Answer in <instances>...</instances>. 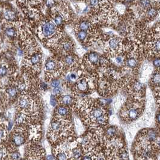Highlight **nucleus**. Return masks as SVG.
I'll return each mask as SVG.
<instances>
[{
  "instance_id": "1",
  "label": "nucleus",
  "mask_w": 160,
  "mask_h": 160,
  "mask_svg": "<svg viewBox=\"0 0 160 160\" xmlns=\"http://www.w3.org/2000/svg\"><path fill=\"white\" fill-rule=\"evenodd\" d=\"M72 132L71 123L61 118L53 120L49 128V136L54 141L62 137L63 138L69 136Z\"/></svg>"
},
{
  "instance_id": "2",
  "label": "nucleus",
  "mask_w": 160,
  "mask_h": 160,
  "mask_svg": "<svg viewBox=\"0 0 160 160\" xmlns=\"http://www.w3.org/2000/svg\"><path fill=\"white\" fill-rule=\"evenodd\" d=\"M143 110V104L141 101H129L122 108L120 118L126 123L132 122L140 118Z\"/></svg>"
},
{
  "instance_id": "3",
  "label": "nucleus",
  "mask_w": 160,
  "mask_h": 160,
  "mask_svg": "<svg viewBox=\"0 0 160 160\" xmlns=\"http://www.w3.org/2000/svg\"><path fill=\"white\" fill-rule=\"evenodd\" d=\"M57 28L56 24L53 22L46 21L40 26V34L43 38H52L57 36Z\"/></svg>"
},
{
  "instance_id": "4",
  "label": "nucleus",
  "mask_w": 160,
  "mask_h": 160,
  "mask_svg": "<svg viewBox=\"0 0 160 160\" xmlns=\"http://www.w3.org/2000/svg\"><path fill=\"white\" fill-rule=\"evenodd\" d=\"M61 64L60 62L55 60H49L45 66V72L48 73V75L53 76L56 77L60 73V70L61 69Z\"/></svg>"
},
{
  "instance_id": "5",
  "label": "nucleus",
  "mask_w": 160,
  "mask_h": 160,
  "mask_svg": "<svg viewBox=\"0 0 160 160\" xmlns=\"http://www.w3.org/2000/svg\"><path fill=\"white\" fill-rule=\"evenodd\" d=\"M121 47V40L119 38H111L108 40V51H109V52L113 55H118V52H119Z\"/></svg>"
},
{
  "instance_id": "6",
  "label": "nucleus",
  "mask_w": 160,
  "mask_h": 160,
  "mask_svg": "<svg viewBox=\"0 0 160 160\" xmlns=\"http://www.w3.org/2000/svg\"><path fill=\"white\" fill-rule=\"evenodd\" d=\"M27 62L30 67L39 69L42 63V54L39 52H35L28 57Z\"/></svg>"
},
{
  "instance_id": "7",
  "label": "nucleus",
  "mask_w": 160,
  "mask_h": 160,
  "mask_svg": "<svg viewBox=\"0 0 160 160\" xmlns=\"http://www.w3.org/2000/svg\"><path fill=\"white\" fill-rule=\"evenodd\" d=\"M12 139L14 143L16 146H20L23 144L25 140V132L24 130L21 128L16 129L13 132Z\"/></svg>"
},
{
  "instance_id": "8",
  "label": "nucleus",
  "mask_w": 160,
  "mask_h": 160,
  "mask_svg": "<svg viewBox=\"0 0 160 160\" xmlns=\"http://www.w3.org/2000/svg\"><path fill=\"white\" fill-rule=\"evenodd\" d=\"M100 60L101 57L99 55L95 52H90L86 56V62L91 66H94L99 64Z\"/></svg>"
},
{
  "instance_id": "9",
  "label": "nucleus",
  "mask_w": 160,
  "mask_h": 160,
  "mask_svg": "<svg viewBox=\"0 0 160 160\" xmlns=\"http://www.w3.org/2000/svg\"><path fill=\"white\" fill-rule=\"evenodd\" d=\"M148 48L151 54H159L160 53V38H157L148 43Z\"/></svg>"
},
{
  "instance_id": "10",
  "label": "nucleus",
  "mask_w": 160,
  "mask_h": 160,
  "mask_svg": "<svg viewBox=\"0 0 160 160\" xmlns=\"http://www.w3.org/2000/svg\"><path fill=\"white\" fill-rule=\"evenodd\" d=\"M75 88L80 92H85L88 91V84L86 78H81L78 80L75 84Z\"/></svg>"
},
{
  "instance_id": "11",
  "label": "nucleus",
  "mask_w": 160,
  "mask_h": 160,
  "mask_svg": "<svg viewBox=\"0 0 160 160\" xmlns=\"http://www.w3.org/2000/svg\"><path fill=\"white\" fill-rule=\"evenodd\" d=\"M138 64V61L137 58L135 57H129L127 58L124 59L123 64L125 67L130 68V69H134L136 68Z\"/></svg>"
},
{
  "instance_id": "12",
  "label": "nucleus",
  "mask_w": 160,
  "mask_h": 160,
  "mask_svg": "<svg viewBox=\"0 0 160 160\" xmlns=\"http://www.w3.org/2000/svg\"><path fill=\"white\" fill-rule=\"evenodd\" d=\"M92 24L86 20L80 21L77 25V31H84V32H90L92 29Z\"/></svg>"
},
{
  "instance_id": "13",
  "label": "nucleus",
  "mask_w": 160,
  "mask_h": 160,
  "mask_svg": "<svg viewBox=\"0 0 160 160\" xmlns=\"http://www.w3.org/2000/svg\"><path fill=\"white\" fill-rule=\"evenodd\" d=\"M64 63L67 67H74L77 64V57L68 54L64 57Z\"/></svg>"
},
{
  "instance_id": "14",
  "label": "nucleus",
  "mask_w": 160,
  "mask_h": 160,
  "mask_svg": "<svg viewBox=\"0 0 160 160\" xmlns=\"http://www.w3.org/2000/svg\"><path fill=\"white\" fill-rule=\"evenodd\" d=\"M59 102L63 106L69 107L73 104V98L71 96L65 95L59 98Z\"/></svg>"
},
{
  "instance_id": "15",
  "label": "nucleus",
  "mask_w": 160,
  "mask_h": 160,
  "mask_svg": "<svg viewBox=\"0 0 160 160\" xmlns=\"http://www.w3.org/2000/svg\"><path fill=\"white\" fill-rule=\"evenodd\" d=\"M56 112L57 116L61 118L68 116L69 113V110L67 107L60 105L57 108Z\"/></svg>"
},
{
  "instance_id": "16",
  "label": "nucleus",
  "mask_w": 160,
  "mask_h": 160,
  "mask_svg": "<svg viewBox=\"0 0 160 160\" xmlns=\"http://www.w3.org/2000/svg\"><path fill=\"white\" fill-rule=\"evenodd\" d=\"M57 153L56 155L57 160H71V155L69 153L65 152L61 149H57Z\"/></svg>"
},
{
  "instance_id": "17",
  "label": "nucleus",
  "mask_w": 160,
  "mask_h": 160,
  "mask_svg": "<svg viewBox=\"0 0 160 160\" xmlns=\"http://www.w3.org/2000/svg\"><path fill=\"white\" fill-rule=\"evenodd\" d=\"M62 47L65 52H68L69 54H71V52L73 48V43L71 40L66 39L63 41V42L62 43Z\"/></svg>"
},
{
  "instance_id": "18",
  "label": "nucleus",
  "mask_w": 160,
  "mask_h": 160,
  "mask_svg": "<svg viewBox=\"0 0 160 160\" xmlns=\"http://www.w3.org/2000/svg\"><path fill=\"white\" fill-rule=\"evenodd\" d=\"M82 156V152L81 148L78 146H75L72 149L71 151V159L77 160L80 159Z\"/></svg>"
},
{
  "instance_id": "19",
  "label": "nucleus",
  "mask_w": 160,
  "mask_h": 160,
  "mask_svg": "<svg viewBox=\"0 0 160 160\" xmlns=\"http://www.w3.org/2000/svg\"><path fill=\"white\" fill-rule=\"evenodd\" d=\"M158 14V9L154 7H150L147 8L146 12V16L148 19H153Z\"/></svg>"
},
{
  "instance_id": "20",
  "label": "nucleus",
  "mask_w": 160,
  "mask_h": 160,
  "mask_svg": "<svg viewBox=\"0 0 160 160\" xmlns=\"http://www.w3.org/2000/svg\"><path fill=\"white\" fill-rule=\"evenodd\" d=\"M66 79L68 82H76L78 80V75L76 71H72L67 75Z\"/></svg>"
},
{
  "instance_id": "21",
  "label": "nucleus",
  "mask_w": 160,
  "mask_h": 160,
  "mask_svg": "<svg viewBox=\"0 0 160 160\" xmlns=\"http://www.w3.org/2000/svg\"><path fill=\"white\" fill-rule=\"evenodd\" d=\"M64 19L60 14H56L53 17V22L56 26H59L63 24Z\"/></svg>"
},
{
  "instance_id": "22",
  "label": "nucleus",
  "mask_w": 160,
  "mask_h": 160,
  "mask_svg": "<svg viewBox=\"0 0 160 160\" xmlns=\"http://www.w3.org/2000/svg\"><path fill=\"white\" fill-rule=\"evenodd\" d=\"M144 88V86L142 83L140 82H135L133 86H132V88L133 90L136 92L137 93H141V92L143 90V88Z\"/></svg>"
},
{
  "instance_id": "23",
  "label": "nucleus",
  "mask_w": 160,
  "mask_h": 160,
  "mask_svg": "<svg viewBox=\"0 0 160 160\" xmlns=\"http://www.w3.org/2000/svg\"><path fill=\"white\" fill-rule=\"evenodd\" d=\"M77 38L78 40H80L81 42H84L88 38V32L84 31H78Z\"/></svg>"
},
{
  "instance_id": "24",
  "label": "nucleus",
  "mask_w": 160,
  "mask_h": 160,
  "mask_svg": "<svg viewBox=\"0 0 160 160\" xmlns=\"http://www.w3.org/2000/svg\"><path fill=\"white\" fill-rule=\"evenodd\" d=\"M4 18L8 20H13L15 18V14L11 10H8L4 13Z\"/></svg>"
},
{
  "instance_id": "25",
  "label": "nucleus",
  "mask_w": 160,
  "mask_h": 160,
  "mask_svg": "<svg viewBox=\"0 0 160 160\" xmlns=\"http://www.w3.org/2000/svg\"><path fill=\"white\" fill-rule=\"evenodd\" d=\"M152 82L153 84H160V73L155 72L152 77Z\"/></svg>"
},
{
  "instance_id": "26",
  "label": "nucleus",
  "mask_w": 160,
  "mask_h": 160,
  "mask_svg": "<svg viewBox=\"0 0 160 160\" xmlns=\"http://www.w3.org/2000/svg\"><path fill=\"white\" fill-rule=\"evenodd\" d=\"M6 136V129L5 126L0 125V142L3 140Z\"/></svg>"
},
{
  "instance_id": "27",
  "label": "nucleus",
  "mask_w": 160,
  "mask_h": 160,
  "mask_svg": "<svg viewBox=\"0 0 160 160\" xmlns=\"http://www.w3.org/2000/svg\"><path fill=\"white\" fill-rule=\"evenodd\" d=\"M8 93L10 97L14 98V97L16 96L17 94H18V89L16 88L11 87V88H8Z\"/></svg>"
},
{
  "instance_id": "28",
  "label": "nucleus",
  "mask_w": 160,
  "mask_h": 160,
  "mask_svg": "<svg viewBox=\"0 0 160 160\" xmlns=\"http://www.w3.org/2000/svg\"><path fill=\"white\" fill-rule=\"evenodd\" d=\"M20 154L18 152H13L11 153L8 157V160H19L20 159Z\"/></svg>"
},
{
  "instance_id": "29",
  "label": "nucleus",
  "mask_w": 160,
  "mask_h": 160,
  "mask_svg": "<svg viewBox=\"0 0 160 160\" xmlns=\"http://www.w3.org/2000/svg\"><path fill=\"white\" fill-rule=\"evenodd\" d=\"M6 34H7V36L10 38H13L15 36V31L13 28H8L6 30Z\"/></svg>"
},
{
  "instance_id": "30",
  "label": "nucleus",
  "mask_w": 160,
  "mask_h": 160,
  "mask_svg": "<svg viewBox=\"0 0 160 160\" xmlns=\"http://www.w3.org/2000/svg\"><path fill=\"white\" fill-rule=\"evenodd\" d=\"M8 73V69L5 66L0 67V77H4Z\"/></svg>"
},
{
  "instance_id": "31",
  "label": "nucleus",
  "mask_w": 160,
  "mask_h": 160,
  "mask_svg": "<svg viewBox=\"0 0 160 160\" xmlns=\"http://www.w3.org/2000/svg\"><path fill=\"white\" fill-rule=\"evenodd\" d=\"M60 81L58 80H53L51 83V85L52 88H58L59 86H60Z\"/></svg>"
},
{
  "instance_id": "32",
  "label": "nucleus",
  "mask_w": 160,
  "mask_h": 160,
  "mask_svg": "<svg viewBox=\"0 0 160 160\" xmlns=\"http://www.w3.org/2000/svg\"><path fill=\"white\" fill-rule=\"evenodd\" d=\"M5 154V149L3 146H0V160L3 159Z\"/></svg>"
},
{
  "instance_id": "33",
  "label": "nucleus",
  "mask_w": 160,
  "mask_h": 160,
  "mask_svg": "<svg viewBox=\"0 0 160 160\" xmlns=\"http://www.w3.org/2000/svg\"><path fill=\"white\" fill-rule=\"evenodd\" d=\"M153 66L156 68H160V58H158L155 59L153 62Z\"/></svg>"
},
{
  "instance_id": "34",
  "label": "nucleus",
  "mask_w": 160,
  "mask_h": 160,
  "mask_svg": "<svg viewBox=\"0 0 160 160\" xmlns=\"http://www.w3.org/2000/svg\"><path fill=\"white\" fill-rule=\"evenodd\" d=\"M61 91H62V90L59 87L57 88H54V89L53 90V94L54 95H58L61 93Z\"/></svg>"
},
{
  "instance_id": "35",
  "label": "nucleus",
  "mask_w": 160,
  "mask_h": 160,
  "mask_svg": "<svg viewBox=\"0 0 160 160\" xmlns=\"http://www.w3.org/2000/svg\"><path fill=\"white\" fill-rule=\"evenodd\" d=\"M51 104L52 106H56L57 104V101L54 97V95H52L51 97Z\"/></svg>"
},
{
  "instance_id": "36",
  "label": "nucleus",
  "mask_w": 160,
  "mask_h": 160,
  "mask_svg": "<svg viewBox=\"0 0 160 160\" xmlns=\"http://www.w3.org/2000/svg\"><path fill=\"white\" fill-rule=\"evenodd\" d=\"M156 119H157V122H158V123L160 124V112L157 114Z\"/></svg>"
},
{
  "instance_id": "37",
  "label": "nucleus",
  "mask_w": 160,
  "mask_h": 160,
  "mask_svg": "<svg viewBox=\"0 0 160 160\" xmlns=\"http://www.w3.org/2000/svg\"><path fill=\"white\" fill-rule=\"evenodd\" d=\"M47 159V160H53V157L52 155H48Z\"/></svg>"
},
{
  "instance_id": "38",
  "label": "nucleus",
  "mask_w": 160,
  "mask_h": 160,
  "mask_svg": "<svg viewBox=\"0 0 160 160\" xmlns=\"http://www.w3.org/2000/svg\"></svg>"
},
{
  "instance_id": "39",
  "label": "nucleus",
  "mask_w": 160,
  "mask_h": 160,
  "mask_svg": "<svg viewBox=\"0 0 160 160\" xmlns=\"http://www.w3.org/2000/svg\"></svg>"
}]
</instances>
